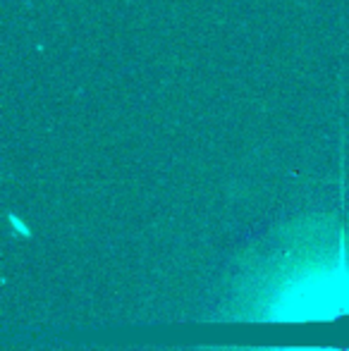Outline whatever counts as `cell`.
<instances>
[{"label": "cell", "mask_w": 349, "mask_h": 351, "mask_svg": "<svg viewBox=\"0 0 349 351\" xmlns=\"http://www.w3.org/2000/svg\"><path fill=\"white\" fill-rule=\"evenodd\" d=\"M10 220H12V227H14V230H17V232H22L24 237H29V230L22 225V220H17V217H14V215H10Z\"/></svg>", "instance_id": "cell-1"}]
</instances>
